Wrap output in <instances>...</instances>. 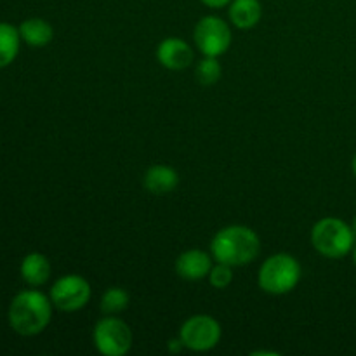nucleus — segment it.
Segmentation results:
<instances>
[{
  "label": "nucleus",
  "instance_id": "nucleus-22",
  "mask_svg": "<svg viewBox=\"0 0 356 356\" xmlns=\"http://www.w3.org/2000/svg\"><path fill=\"white\" fill-rule=\"evenodd\" d=\"M351 169H353V174L356 176V153H355V156H353V162H351Z\"/></svg>",
  "mask_w": 356,
  "mask_h": 356
},
{
  "label": "nucleus",
  "instance_id": "nucleus-20",
  "mask_svg": "<svg viewBox=\"0 0 356 356\" xmlns=\"http://www.w3.org/2000/svg\"><path fill=\"white\" fill-rule=\"evenodd\" d=\"M183 348H184V344H183V341L179 339V337H177V339H170L169 341V351H170V353H179Z\"/></svg>",
  "mask_w": 356,
  "mask_h": 356
},
{
  "label": "nucleus",
  "instance_id": "nucleus-6",
  "mask_svg": "<svg viewBox=\"0 0 356 356\" xmlns=\"http://www.w3.org/2000/svg\"><path fill=\"white\" fill-rule=\"evenodd\" d=\"M193 40L204 56L219 58L232 47V28L218 16H204L193 30Z\"/></svg>",
  "mask_w": 356,
  "mask_h": 356
},
{
  "label": "nucleus",
  "instance_id": "nucleus-5",
  "mask_svg": "<svg viewBox=\"0 0 356 356\" xmlns=\"http://www.w3.org/2000/svg\"><path fill=\"white\" fill-rule=\"evenodd\" d=\"M92 341L103 356H124L132 348V330L117 315H104L94 325Z\"/></svg>",
  "mask_w": 356,
  "mask_h": 356
},
{
  "label": "nucleus",
  "instance_id": "nucleus-17",
  "mask_svg": "<svg viewBox=\"0 0 356 356\" xmlns=\"http://www.w3.org/2000/svg\"><path fill=\"white\" fill-rule=\"evenodd\" d=\"M195 75H197V80L202 86H214V83H218L222 75V68L219 65L218 58L204 56V59L195 68Z\"/></svg>",
  "mask_w": 356,
  "mask_h": 356
},
{
  "label": "nucleus",
  "instance_id": "nucleus-23",
  "mask_svg": "<svg viewBox=\"0 0 356 356\" xmlns=\"http://www.w3.org/2000/svg\"><path fill=\"white\" fill-rule=\"evenodd\" d=\"M351 228H353V233H355V236H356V216L353 218V222H351Z\"/></svg>",
  "mask_w": 356,
  "mask_h": 356
},
{
  "label": "nucleus",
  "instance_id": "nucleus-3",
  "mask_svg": "<svg viewBox=\"0 0 356 356\" xmlns=\"http://www.w3.org/2000/svg\"><path fill=\"white\" fill-rule=\"evenodd\" d=\"M302 270L294 256L285 252L268 257L257 273V285L261 291L271 296H284L294 291L301 282Z\"/></svg>",
  "mask_w": 356,
  "mask_h": 356
},
{
  "label": "nucleus",
  "instance_id": "nucleus-2",
  "mask_svg": "<svg viewBox=\"0 0 356 356\" xmlns=\"http://www.w3.org/2000/svg\"><path fill=\"white\" fill-rule=\"evenodd\" d=\"M259 252L261 240L249 226H226L216 233L211 242V254L216 263H225L233 268L252 263Z\"/></svg>",
  "mask_w": 356,
  "mask_h": 356
},
{
  "label": "nucleus",
  "instance_id": "nucleus-10",
  "mask_svg": "<svg viewBox=\"0 0 356 356\" xmlns=\"http://www.w3.org/2000/svg\"><path fill=\"white\" fill-rule=\"evenodd\" d=\"M212 261H214L212 254H207L200 249H190L179 254L174 268H176V273L184 280L198 282L209 277L212 266H214Z\"/></svg>",
  "mask_w": 356,
  "mask_h": 356
},
{
  "label": "nucleus",
  "instance_id": "nucleus-11",
  "mask_svg": "<svg viewBox=\"0 0 356 356\" xmlns=\"http://www.w3.org/2000/svg\"><path fill=\"white\" fill-rule=\"evenodd\" d=\"M52 273L51 263L40 252H30L23 257L19 264V275L24 284L30 287H42L49 282Z\"/></svg>",
  "mask_w": 356,
  "mask_h": 356
},
{
  "label": "nucleus",
  "instance_id": "nucleus-7",
  "mask_svg": "<svg viewBox=\"0 0 356 356\" xmlns=\"http://www.w3.org/2000/svg\"><path fill=\"white\" fill-rule=\"evenodd\" d=\"M222 336L221 323L209 315L190 316L179 329V339L184 348L195 353L214 350Z\"/></svg>",
  "mask_w": 356,
  "mask_h": 356
},
{
  "label": "nucleus",
  "instance_id": "nucleus-19",
  "mask_svg": "<svg viewBox=\"0 0 356 356\" xmlns=\"http://www.w3.org/2000/svg\"><path fill=\"white\" fill-rule=\"evenodd\" d=\"M202 3L211 9H221V7H226L232 3V0H202Z\"/></svg>",
  "mask_w": 356,
  "mask_h": 356
},
{
  "label": "nucleus",
  "instance_id": "nucleus-18",
  "mask_svg": "<svg viewBox=\"0 0 356 356\" xmlns=\"http://www.w3.org/2000/svg\"><path fill=\"white\" fill-rule=\"evenodd\" d=\"M209 282L214 289H226L232 285L233 282V266L225 263H218L212 266L211 273H209Z\"/></svg>",
  "mask_w": 356,
  "mask_h": 356
},
{
  "label": "nucleus",
  "instance_id": "nucleus-13",
  "mask_svg": "<svg viewBox=\"0 0 356 356\" xmlns=\"http://www.w3.org/2000/svg\"><path fill=\"white\" fill-rule=\"evenodd\" d=\"M229 21L238 30H252L263 17V6L259 0H232Z\"/></svg>",
  "mask_w": 356,
  "mask_h": 356
},
{
  "label": "nucleus",
  "instance_id": "nucleus-1",
  "mask_svg": "<svg viewBox=\"0 0 356 356\" xmlns=\"http://www.w3.org/2000/svg\"><path fill=\"white\" fill-rule=\"evenodd\" d=\"M52 308L54 305L51 298L42 294L40 291L28 289L19 292L10 301L9 313H7L10 329L24 337L38 336L51 323Z\"/></svg>",
  "mask_w": 356,
  "mask_h": 356
},
{
  "label": "nucleus",
  "instance_id": "nucleus-21",
  "mask_svg": "<svg viewBox=\"0 0 356 356\" xmlns=\"http://www.w3.org/2000/svg\"><path fill=\"white\" fill-rule=\"evenodd\" d=\"M252 356H263V355H270V356H278V353H275V351H252L250 353Z\"/></svg>",
  "mask_w": 356,
  "mask_h": 356
},
{
  "label": "nucleus",
  "instance_id": "nucleus-9",
  "mask_svg": "<svg viewBox=\"0 0 356 356\" xmlns=\"http://www.w3.org/2000/svg\"><path fill=\"white\" fill-rule=\"evenodd\" d=\"M193 58L195 54L191 45L176 37L165 38L156 47V59H159V63L163 68L172 70V72H181V70L190 68Z\"/></svg>",
  "mask_w": 356,
  "mask_h": 356
},
{
  "label": "nucleus",
  "instance_id": "nucleus-14",
  "mask_svg": "<svg viewBox=\"0 0 356 356\" xmlns=\"http://www.w3.org/2000/svg\"><path fill=\"white\" fill-rule=\"evenodd\" d=\"M19 35L30 47H45L54 38V28L42 17H30L19 24Z\"/></svg>",
  "mask_w": 356,
  "mask_h": 356
},
{
  "label": "nucleus",
  "instance_id": "nucleus-12",
  "mask_svg": "<svg viewBox=\"0 0 356 356\" xmlns=\"http://www.w3.org/2000/svg\"><path fill=\"white\" fill-rule=\"evenodd\" d=\"M143 184H145V190L149 191V193L167 195L176 190V186L179 184V174L172 167L156 163V165H152L146 170L145 177H143Z\"/></svg>",
  "mask_w": 356,
  "mask_h": 356
},
{
  "label": "nucleus",
  "instance_id": "nucleus-4",
  "mask_svg": "<svg viewBox=\"0 0 356 356\" xmlns=\"http://www.w3.org/2000/svg\"><path fill=\"white\" fill-rule=\"evenodd\" d=\"M356 236L351 225L339 218H323L312 228L313 249L329 259H343L353 250Z\"/></svg>",
  "mask_w": 356,
  "mask_h": 356
},
{
  "label": "nucleus",
  "instance_id": "nucleus-8",
  "mask_svg": "<svg viewBox=\"0 0 356 356\" xmlns=\"http://www.w3.org/2000/svg\"><path fill=\"white\" fill-rule=\"evenodd\" d=\"M92 296L90 284L80 275H65L58 278L51 287L49 298L56 309L65 313L79 312L86 308Z\"/></svg>",
  "mask_w": 356,
  "mask_h": 356
},
{
  "label": "nucleus",
  "instance_id": "nucleus-16",
  "mask_svg": "<svg viewBox=\"0 0 356 356\" xmlns=\"http://www.w3.org/2000/svg\"><path fill=\"white\" fill-rule=\"evenodd\" d=\"M129 292L122 287H110L104 291L101 296V312L103 315H118V313L125 312L129 306Z\"/></svg>",
  "mask_w": 356,
  "mask_h": 356
},
{
  "label": "nucleus",
  "instance_id": "nucleus-15",
  "mask_svg": "<svg viewBox=\"0 0 356 356\" xmlns=\"http://www.w3.org/2000/svg\"><path fill=\"white\" fill-rule=\"evenodd\" d=\"M19 28L10 23H0V70L13 65L19 54Z\"/></svg>",
  "mask_w": 356,
  "mask_h": 356
},
{
  "label": "nucleus",
  "instance_id": "nucleus-24",
  "mask_svg": "<svg viewBox=\"0 0 356 356\" xmlns=\"http://www.w3.org/2000/svg\"><path fill=\"white\" fill-rule=\"evenodd\" d=\"M351 252H353V263L356 266V242H355V247H353V250H351Z\"/></svg>",
  "mask_w": 356,
  "mask_h": 356
}]
</instances>
